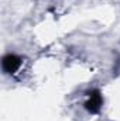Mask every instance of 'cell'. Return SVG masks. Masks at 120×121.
<instances>
[{
    "label": "cell",
    "mask_w": 120,
    "mask_h": 121,
    "mask_svg": "<svg viewBox=\"0 0 120 121\" xmlns=\"http://www.w3.org/2000/svg\"><path fill=\"white\" fill-rule=\"evenodd\" d=\"M103 104V99L99 90H92L88 93V100L85 103V108L92 113V114H97L100 111V107Z\"/></svg>",
    "instance_id": "6da1fadb"
},
{
    "label": "cell",
    "mask_w": 120,
    "mask_h": 121,
    "mask_svg": "<svg viewBox=\"0 0 120 121\" xmlns=\"http://www.w3.org/2000/svg\"><path fill=\"white\" fill-rule=\"evenodd\" d=\"M21 65V59L17 56V55H13V54H9L6 56H3L1 60V66H3V70L6 73H10L13 75Z\"/></svg>",
    "instance_id": "7a4b0ae2"
}]
</instances>
